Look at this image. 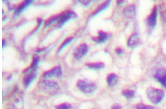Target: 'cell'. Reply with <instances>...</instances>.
I'll list each match as a JSON object with an SVG mask.
<instances>
[{
    "label": "cell",
    "instance_id": "6da1fadb",
    "mask_svg": "<svg viewBox=\"0 0 166 109\" xmlns=\"http://www.w3.org/2000/svg\"><path fill=\"white\" fill-rule=\"evenodd\" d=\"M147 96L149 100L154 104L160 103L165 96V93L161 89L153 87H149L146 91Z\"/></svg>",
    "mask_w": 166,
    "mask_h": 109
},
{
    "label": "cell",
    "instance_id": "7a4b0ae2",
    "mask_svg": "<svg viewBox=\"0 0 166 109\" xmlns=\"http://www.w3.org/2000/svg\"><path fill=\"white\" fill-rule=\"evenodd\" d=\"M39 87L45 92L54 94L59 90V86L56 82L53 81H43L39 84Z\"/></svg>",
    "mask_w": 166,
    "mask_h": 109
},
{
    "label": "cell",
    "instance_id": "3957f363",
    "mask_svg": "<svg viewBox=\"0 0 166 109\" xmlns=\"http://www.w3.org/2000/svg\"><path fill=\"white\" fill-rule=\"evenodd\" d=\"M76 17V15L72 11H67L59 14L58 19L57 20V26L60 28L67 21Z\"/></svg>",
    "mask_w": 166,
    "mask_h": 109
},
{
    "label": "cell",
    "instance_id": "277c9868",
    "mask_svg": "<svg viewBox=\"0 0 166 109\" xmlns=\"http://www.w3.org/2000/svg\"><path fill=\"white\" fill-rule=\"evenodd\" d=\"M77 86L81 91L85 94H90L95 91L96 86L93 83H89L82 80H79L77 83Z\"/></svg>",
    "mask_w": 166,
    "mask_h": 109
},
{
    "label": "cell",
    "instance_id": "5b68a950",
    "mask_svg": "<svg viewBox=\"0 0 166 109\" xmlns=\"http://www.w3.org/2000/svg\"><path fill=\"white\" fill-rule=\"evenodd\" d=\"M88 51V47L87 44H81L75 50L74 56L76 59H80L86 55Z\"/></svg>",
    "mask_w": 166,
    "mask_h": 109
},
{
    "label": "cell",
    "instance_id": "8992f818",
    "mask_svg": "<svg viewBox=\"0 0 166 109\" xmlns=\"http://www.w3.org/2000/svg\"><path fill=\"white\" fill-rule=\"evenodd\" d=\"M156 79L166 89V69L161 68L158 70L154 75Z\"/></svg>",
    "mask_w": 166,
    "mask_h": 109
},
{
    "label": "cell",
    "instance_id": "52a82bcc",
    "mask_svg": "<svg viewBox=\"0 0 166 109\" xmlns=\"http://www.w3.org/2000/svg\"><path fill=\"white\" fill-rule=\"evenodd\" d=\"M62 75V69L60 66H57L50 70L45 72L43 74V77L45 78H59L61 77Z\"/></svg>",
    "mask_w": 166,
    "mask_h": 109
},
{
    "label": "cell",
    "instance_id": "ba28073f",
    "mask_svg": "<svg viewBox=\"0 0 166 109\" xmlns=\"http://www.w3.org/2000/svg\"><path fill=\"white\" fill-rule=\"evenodd\" d=\"M157 8L155 6L153 8L151 14L149 15L147 19V24L151 28H154L156 26V23H157Z\"/></svg>",
    "mask_w": 166,
    "mask_h": 109
},
{
    "label": "cell",
    "instance_id": "9c48e42d",
    "mask_svg": "<svg viewBox=\"0 0 166 109\" xmlns=\"http://www.w3.org/2000/svg\"><path fill=\"white\" fill-rule=\"evenodd\" d=\"M124 15L127 18H133L136 14L135 6L133 5L127 6L124 9Z\"/></svg>",
    "mask_w": 166,
    "mask_h": 109
},
{
    "label": "cell",
    "instance_id": "30bf717a",
    "mask_svg": "<svg viewBox=\"0 0 166 109\" xmlns=\"http://www.w3.org/2000/svg\"><path fill=\"white\" fill-rule=\"evenodd\" d=\"M99 36L97 37L92 38V40L94 42L98 44L104 43L106 41L108 38V35L107 33L100 31L98 33Z\"/></svg>",
    "mask_w": 166,
    "mask_h": 109
},
{
    "label": "cell",
    "instance_id": "8fae6325",
    "mask_svg": "<svg viewBox=\"0 0 166 109\" xmlns=\"http://www.w3.org/2000/svg\"><path fill=\"white\" fill-rule=\"evenodd\" d=\"M140 38L137 34L134 33L130 36L127 42V46L130 48H133L137 46L139 44Z\"/></svg>",
    "mask_w": 166,
    "mask_h": 109
},
{
    "label": "cell",
    "instance_id": "7c38bea8",
    "mask_svg": "<svg viewBox=\"0 0 166 109\" xmlns=\"http://www.w3.org/2000/svg\"><path fill=\"white\" fill-rule=\"evenodd\" d=\"M36 75L34 72L27 74L24 78L23 84L25 87H28L36 78Z\"/></svg>",
    "mask_w": 166,
    "mask_h": 109
},
{
    "label": "cell",
    "instance_id": "4fadbf2b",
    "mask_svg": "<svg viewBox=\"0 0 166 109\" xmlns=\"http://www.w3.org/2000/svg\"><path fill=\"white\" fill-rule=\"evenodd\" d=\"M118 80V77L115 74L110 73L107 78V82L110 86H114L116 84Z\"/></svg>",
    "mask_w": 166,
    "mask_h": 109
},
{
    "label": "cell",
    "instance_id": "5bb4252c",
    "mask_svg": "<svg viewBox=\"0 0 166 109\" xmlns=\"http://www.w3.org/2000/svg\"><path fill=\"white\" fill-rule=\"evenodd\" d=\"M110 1H108L104 2V3H102V5H101L99 6L96 10L92 14V16H96V15L98 14L100 12H102V11L104 10L107 8L110 5Z\"/></svg>",
    "mask_w": 166,
    "mask_h": 109
},
{
    "label": "cell",
    "instance_id": "9a60e30c",
    "mask_svg": "<svg viewBox=\"0 0 166 109\" xmlns=\"http://www.w3.org/2000/svg\"><path fill=\"white\" fill-rule=\"evenodd\" d=\"M32 2V1H25L22 2L17 8L16 13L17 14H19L20 13L22 12L25 9H26L30 4Z\"/></svg>",
    "mask_w": 166,
    "mask_h": 109
},
{
    "label": "cell",
    "instance_id": "2e32d148",
    "mask_svg": "<svg viewBox=\"0 0 166 109\" xmlns=\"http://www.w3.org/2000/svg\"><path fill=\"white\" fill-rule=\"evenodd\" d=\"M86 65L90 69H103L104 67V64L102 62L95 63H89Z\"/></svg>",
    "mask_w": 166,
    "mask_h": 109
},
{
    "label": "cell",
    "instance_id": "e0dca14e",
    "mask_svg": "<svg viewBox=\"0 0 166 109\" xmlns=\"http://www.w3.org/2000/svg\"><path fill=\"white\" fill-rule=\"evenodd\" d=\"M39 58L38 56L35 55L34 56L32 63H31L30 67L28 68V69H26V70L24 71L25 73V72H28L29 70H32L35 69V67L38 65L39 63Z\"/></svg>",
    "mask_w": 166,
    "mask_h": 109
},
{
    "label": "cell",
    "instance_id": "ac0fdd59",
    "mask_svg": "<svg viewBox=\"0 0 166 109\" xmlns=\"http://www.w3.org/2000/svg\"><path fill=\"white\" fill-rule=\"evenodd\" d=\"M58 14L53 15L50 18L47 19L45 22V26L47 27L50 26L53 23H54L57 21L58 19Z\"/></svg>",
    "mask_w": 166,
    "mask_h": 109
},
{
    "label": "cell",
    "instance_id": "d6986e66",
    "mask_svg": "<svg viewBox=\"0 0 166 109\" xmlns=\"http://www.w3.org/2000/svg\"><path fill=\"white\" fill-rule=\"evenodd\" d=\"M74 38L72 37H70L67 38L64 40V41L62 42V43L61 44V46L59 47L58 52H60L68 44H70L72 41L74 40Z\"/></svg>",
    "mask_w": 166,
    "mask_h": 109
},
{
    "label": "cell",
    "instance_id": "ffe728a7",
    "mask_svg": "<svg viewBox=\"0 0 166 109\" xmlns=\"http://www.w3.org/2000/svg\"><path fill=\"white\" fill-rule=\"evenodd\" d=\"M135 92L133 90H125L123 91L122 92V94L124 97L127 99H130L133 97Z\"/></svg>",
    "mask_w": 166,
    "mask_h": 109
},
{
    "label": "cell",
    "instance_id": "44dd1931",
    "mask_svg": "<svg viewBox=\"0 0 166 109\" xmlns=\"http://www.w3.org/2000/svg\"><path fill=\"white\" fill-rule=\"evenodd\" d=\"M56 109H72L71 105L68 103H62L55 107Z\"/></svg>",
    "mask_w": 166,
    "mask_h": 109
},
{
    "label": "cell",
    "instance_id": "7402d4cb",
    "mask_svg": "<svg viewBox=\"0 0 166 109\" xmlns=\"http://www.w3.org/2000/svg\"><path fill=\"white\" fill-rule=\"evenodd\" d=\"M137 109H154L153 107L143 104H139L136 107Z\"/></svg>",
    "mask_w": 166,
    "mask_h": 109
},
{
    "label": "cell",
    "instance_id": "603a6c76",
    "mask_svg": "<svg viewBox=\"0 0 166 109\" xmlns=\"http://www.w3.org/2000/svg\"><path fill=\"white\" fill-rule=\"evenodd\" d=\"M111 109H122V107L120 104H116L112 106Z\"/></svg>",
    "mask_w": 166,
    "mask_h": 109
},
{
    "label": "cell",
    "instance_id": "cb8c5ba5",
    "mask_svg": "<svg viewBox=\"0 0 166 109\" xmlns=\"http://www.w3.org/2000/svg\"><path fill=\"white\" fill-rule=\"evenodd\" d=\"M81 3H82L83 5L84 6H87L90 4L91 1H80Z\"/></svg>",
    "mask_w": 166,
    "mask_h": 109
},
{
    "label": "cell",
    "instance_id": "d4e9b609",
    "mask_svg": "<svg viewBox=\"0 0 166 109\" xmlns=\"http://www.w3.org/2000/svg\"><path fill=\"white\" fill-rule=\"evenodd\" d=\"M116 51L117 53L119 54V55L122 54L123 52V50H122V48H117Z\"/></svg>",
    "mask_w": 166,
    "mask_h": 109
},
{
    "label": "cell",
    "instance_id": "484cf974",
    "mask_svg": "<svg viewBox=\"0 0 166 109\" xmlns=\"http://www.w3.org/2000/svg\"><path fill=\"white\" fill-rule=\"evenodd\" d=\"M162 16H163V18L166 21V10L164 11L162 14Z\"/></svg>",
    "mask_w": 166,
    "mask_h": 109
},
{
    "label": "cell",
    "instance_id": "4316f807",
    "mask_svg": "<svg viewBox=\"0 0 166 109\" xmlns=\"http://www.w3.org/2000/svg\"><path fill=\"white\" fill-rule=\"evenodd\" d=\"M2 48L5 46L6 44V41L4 40H2Z\"/></svg>",
    "mask_w": 166,
    "mask_h": 109
},
{
    "label": "cell",
    "instance_id": "83f0119b",
    "mask_svg": "<svg viewBox=\"0 0 166 109\" xmlns=\"http://www.w3.org/2000/svg\"><path fill=\"white\" fill-rule=\"evenodd\" d=\"M123 2H124V1H117V3L119 5L121 4Z\"/></svg>",
    "mask_w": 166,
    "mask_h": 109
},
{
    "label": "cell",
    "instance_id": "f1b7e54d",
    "mask_svg": "<svg viewBox=\"0 0 166 109\" xmlns=\"http://www.w3.org/2000/svg\"></svg>",
    "mask_w": 166,
    "mask_h": 109
}]
</instances>
